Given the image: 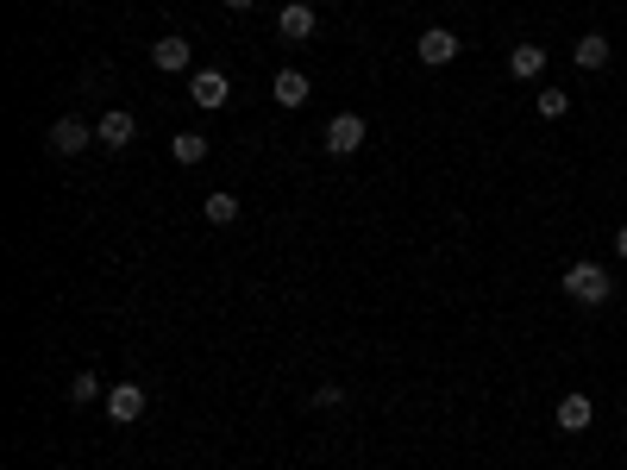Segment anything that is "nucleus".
I'll return each instance as SVG.
<instances>
[{
  "mask_svg": "<svg viewBox=\"0 0 627 470\" xmlns=\"http://www.w3.org/2000/svg\"><path fill=\"white\" fill-rule=\"evenodd\" d=\"M565 295L584 301V308H602V301L615 295V282H609V270H602V264H571L565 270Z\"/></svg>",
  "mask_w": 627,
  "mask_h": 470,
  "instance_id": "f257e3e1",
  "label": "nucleus"
},
{
  "mask_svg": "<svg viewBox=\"0 0 627 470\" xmlns=\"http://www.w3.org/2000/svg\"><path fill=\"white\" fill-rule=\"evenodd\" d=\"M458 51H464V38H458V32H446V26H427L421 38H414V57H421L427 69H446Z\"/></svg>",
  "mask_w": 627,
  "mask_h": 470,
  "instance_id": "f03ea898",
  "label": "nucleus"
},
{
  "mask_svg": "<svg viewBox=\"0 0 627 470\" xmlns=\"http://www.w3.org/2000/svg\"><path fill=\"white\" fill-rule=\"evenodd\" d=\"M320 145H327L333 157H352V151L364 145V120H358V113H333L327 132H320Z\"/></svg>",
  "mask_w": 627,
  "mask_h": 470,
  "instance_id": "7ed1b4c3",
  "label": "nucleus"
},
{
  "mask_svg": "<svg viewBox=\"0 0 627 470\" xmlns=\"http://www.w3.org/2000/svg\"><path fill=\"white\" fill-rule=\"evenodd\" d=\"M552 420H559V433H590V420H596V402L584 389H571L559 395V408H552Z\"/></svg>",
  "mask_w": 627,
  "mask_h": 470,
  "instance_id": "20e7f679",
  "label": "nucleus"
},
{
  "mask_svg": "<svg viewBox=\"0 0 627 470\" xmlns=\"http://www.w3.org/2000/svg\"><path fill=\"white\" fill-rule=\"evenodd\" d=\"M508 76H515V82H540L546 76V44L540 38H521L515 51H508Z\"/></svg>",
  "mask_w": 627,
  "mask_h": 470,
  "instance_id": "39448f33",
  "label": "nucleus"
},
{
  "mask_svg": "<svg viewBox=\"0 0 627 470\" xmlns=\"http://www.w3.org/2000/svg\"><path fill=\"white\" fill-rule=\"evenodd\" d=\"M145 402H151V395L138 389V383H113V389H107V420H120V427H132V420L145 414Z\"/></svg>",
  "mask_w": 627,
  "mask_h": 470,
  "instance_id": "423d86ee",
  "label": "nucleus"
},
{
  "mask_svg": "<svg viewBox=\"0 0 627 470\" xmlns=\"http://www.w3.org/2000/svg\"><path fill=\"white\" fill-rule=\"evenodd\" d=\"M276 32H283L289 44H308L314 38V0H289V7L276 13Z\"/></svg>",
  "mask_w": 627,
  "mask_h": 470,
  "instance_id": "0eeeda50",
  "label": "nucleus"
},
{
  "mask_svg": "<svg viewBox=\"0 0 627 470\" xmlns=\"http://www.w3.org/2000/svg\"><path fill=\"white\" fill-rule=\"evenodd\" d=\"M189 94H195V107H207V113H214V107H226L232 82L220 76V69H195V76H189Z\"/></svg>",
  "mask_w": 627,
  "mask_h": 470,
  "instance_id": "6e6552de",
  "label": "nucleus"
},
{
  "mask_svg": "<svg viewBox=\"0 0 627 470\" xmlns=\"http://www.w3.org/2000/svg\"><path fill=\"white\" fill-rule=\"evenodd\" d=\"M132 113L126 107H113V113H101V126H95V145H107V151H126L132 145Z\"/></svg>",
  "mask_w": 627,
  "mask_h": 470,
  "instance_id": "1a4fd4ad",
  "label": "nucleus"
},
{
  "mask_svg": "<svg viewBox=\"0 0 627 470\" xmlns=\"http://www.w3.org/2000/svg\"><path fill=\"white\" fill-rule=\"evenodd\" d=\"M270 94H276V107H308V94H314V82L301 76V69H276V82H270Z\"/></svg>",
  "mask_w": 627,
  "mask_h": 470,
  "instance_id": "9d476101",
  "label": "nucleus"
},
{
  "mask_svg": "<svg viewBox=\"0 0 627 470\" xmlns=\"http://www.w3.org/2000/svg\"><path fill=\"white\" fill-rule=\"evenodd\" d=\"M189 57H195V44H189V38H176V32L151 44V63H157V69H170V76H182V69H189Z\"/></svg>",
  "mask_w": 627,
  "mask_h": 470,
  "instance_id": "9b49d317",
  "label": "nucleus"
},
{
  "mask_svg": "<svg viewBox=\"0 0 627 470\" xmlns=\"http://www.w3.org/2000/svg\"><path fill=\"white\" fill-rule=\"evenodd\" d=\"M88 138H95V132H88V120H57V126H51V151H57V157H82Z\"/></svg>",
  "mask_w": 627,
  "mask_h": 470,
  "instance_id": "f8f14e48",
  "label": "nucleus"
},
{
  "mask_svg": "<svg viewBox=\"0 0 627 470\" xmlns=\"http://www.w3.org/2000/svg\"><path fill=\"white\" fill-rule=\"evenodd\" d=\"M609 57H615V44L602 38V32H584V38L571 44V63L577 69H609Z\"/></svg>",
  "mask_w": 627,
  "mask_h": 470,
  "instance_id": "ddd939ff",
  "label": "nucleus"
},
{
  "mask_svg": "<svg viewBox=\"0 0 627 470\" xmlns=\"http://www.w3.org/2000/svg\"><path fill=\"white\" fill-rule=\"evenodd\" d=\"M101 395H107V383H101V376H95V370H82V376H76V383H69V402H76V408H88V402H101Z\"/></svg>",
  "mask_w": 627,
  "mask_h": 470,
  "instance_id": "4468645a",
  "label": "nucleus"
},
{
  "mask_svg": "<svg viewBox=\"0 0 627 470\" xmlns=\"http://www.w3.org/2000/svg\"><path fill=\"white\" fill-rule=\"evenodd\" d=\"M170 157H176V163H201V157H207V138H201V132H176V138H170Z\"/></svg>",
  "mask_w": 627,
  "mask_h": 470,
  "instance_id": "2eb2a0df",
  "label": "nucleus"
},
{
  "mask_svg": "<svg viewBox=\"0 0 627 470\" xmlns=\"http://www.w3.org/2000/svg\"><path fill=\"white\" fill-rule=\"evenodd\" d=\"M207 220L232 226V220H239V195H226V188H220V195H207Z\"/></svg>",
  "mask_w": 627,
  "mask_h": 470,
  "instance_id": "dca6fc26",
  "label": "nucleus"
},
{
  "mask_svg": "<svg viewBox=\"0 0 627 470\" xmlns=\"http://www.w3.org/2000/svg\"><path fill=\"white\" fill-rule=\"evenodd\" d=\"M571 101H565V88H540V120H565Z\"/></svg>",
  "mask_w": 627,
  "mask_h": 470,
  "instance_id": "f3484780",
  "label": "nucleus"
},
{
  "mask_svg": "<svg viewBox=\"0 0 627 470\" xmlns=\"http://www.w3.org/2000/svg\"><path fill=\"white\" fill-rule=\"evenodd\" d=\"M339 402H345L339 383H320V389H314V408H339Z\"/></svg>",
  "mask_w": 627,
  "mask_h": 470,
  "instance_id": "a211bd4d",
  "label": "nucleus"
},
{
  "mask_svg": "<svg viewBox=\"0 0 627 470\" xmlns=\"http://www.w3.org/2000/svg\"><path fill=\"white\" fill-rule=\"evenodd\" d=\"M615 257H621V264H627V226L615 232Z\"/></svg>",
  "mask_w": 627,
  "mask_h": 470,
  "instance_id": "6ab92c4d",
  "label": "nucleus"
},
{
  "mask_svg": "<svg viewBox=\"0 0 627 470\" xmlns=\"http://www.w3.org/2000/svg\"><path fill=\"white\" fill-rule=\"evenodd\" d=\"M226 7H232V13H251V7H258V0H226Z\"/></svg>",
  "mask_w": 627,
  "mask_h": 470,
  "instance_id": "aec40b11",
  "label": "nucleus"
},
{
  "mask_svg": "<svg viewBox=\"0 0 627 470\" xmlns=\"http://www.w3.org/2000/svg\"><path fill=\"white\" fill-rule=\"evenodd\" d=\"M621 420H627V402H621Z\"/></svg>",
  "mask_w": 627,
  "mask_h": 470,
  "instance_id": "412c9836",
  "label": "nucleus"
}]
</instances>
